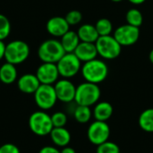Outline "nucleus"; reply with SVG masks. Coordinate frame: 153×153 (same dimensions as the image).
Here are the masks:
<instances>
[{
    "label": "nucleus",
    "mask_w": 153,
    "mask_h": 153,
    "mask_svg": "<svg viewBox=\"0 0 153 153\" xmlns=\"http://www.w3.org/2000/svg\"><path fill=\"white\" fill-rule=\"evenodd\" d=\"M81 72L85 82L99 84L107 79L108 75V66L103 60L95 58L85 62L82 65Z\"/></svg>",
    "instance_id": "1"
},
{
    "label": "nucleus",
    "mask_w": 153,
    "mask_h": 153,
    "mask_svg": "<svg viewBox=\"0 0 153 153\" xmlns=\"http://www.w3.org/2000/svg\"><path fill=\"white\" fill-rule=\"evenodd\" d=\"M101 91L98 84L82 82L76 87L74 102L80 106L91 107L99 102Z\"/></svg>",
    "instance_id": "2"
},
{
    "label": "nucleus",
    "mask_w": 153,
    "mask_h": 153,
    "mask_svg": "<svg viewBox=\"0 0 153 153\" xmlns=\"http://www.w3.org/2000/svg\"><path fill=\"white\" fill-rule=\"evenodd\" d=\"M65 54L62 44L57 39H47L40 44L38 49V56L43 63L56 64Z\"/></svg>",
    "instance_id": "3"
},
{
    "label": "nucleus",
    "mask_w": 153,
    "mask_h": 153,
    "mask_svg": "<svg viewBox=\"0 0 153 153\" xmlns=\"http://www.w3.org/2000/svg\"><path fill=\"white\" fill-rule=\"evenodd\" d=\"M29 127L30 131L38 136L49 135L54 128L51 116L44 110L35 111L29 117Z\"/></svg>",
    "instance_id": "4"
},
{
    "label": "nucleus",
    "mask_w": 153,
    "mask_h": 153,
    "mask_svg": "<svg viewBox=\"0 0 153 153\" xmlns=\"http://www.w3.org/2000/svg\"><path fill=\"white\" fill-rule=\"evenodd\" d=\"M98 55L104 59L113 60L117 58L122 50V46L114 36H100L95 42Z\"/></svg>",
    "instance_id": "5"
},
{
    "label": "nucleus",
    "mask_w": 153,
    "mask_h": 153,
    "mask_svg": "<svg viewBox=\"0 0 153 153\" xmlns=\"http://www.w3.org/2000/svg\"><path fill=\"white\" fill-rule=\"evenodd\" d=\"M30 56V47L22 40H13L6 44L4 59L13 65L23 63Z\"/></svg>",
    "instance_id": "6"
},
{
    "label": "nucleus",
    "mask_w": 153,
    "mask_h": 153,
    "mask_svg": "<svg viewBox=\"0 0 153 153\" xmlns=\"http://www.w3.org/2000/svg\"><path fill=\"white\" fill-rule=\"evenodd\" d=\"M59 75L63 78L69 79L75 76L82 68V62L74 53H65L63 57L56 63Z\"/></svg>",
    "instance_id": "7"
},
{
    "label": "nucleus",
    "mask_w": 153,
    "mask_h": 153,
    "mask_svg": "<svg viewBox=\"0 0 153 153\" xmlns=\"http://www.w3.org/2000/svg\"><path fill=\"white\" fill-rule=\"evenodd\" d=\"M34 100L35 103L41 110L51 109L57 101L54 85L40 84L34 93Z\"/></svg>",
    "instance_id": "8"
},
{
    "label": "nucleus",
    "mask_w": 153,
    "mask_h": 153,
    "mask_svg": "<svg viewBox=\"0 0 153 153\" xmlns=\"http://www.w3.org/2000/svg\"><path fill=\"white\" fill-rule=\"evenodd\" d=\"M87 137L91 143L98 146L108 141L110 137V127L107 122L95 120L88 127Z\"/></svg>",
    "instance_id": "9"
},
{
    "label": "nucleus",
    "mask_w": 153,
    "mask_h": 153,
    "mask_svg": "<svg viewBox=\"0 0 153 153\" xmlns=\"http://www.w3.org/2000/svg\"><path fill=\"white\" fill-rule=\"evenodd\" d=\"M114 37L122 47H129L138 41L140 38V29L126 23L116 29Z\"/></svg>",
    "instance_id": "10"
},
{
    "label": "nucleus",
    "mask_w": 153,
    "mask_h": 153,
    "mask_svg": "<svg viewBox=\"0 0 153 153\" xmlns=\"http://www.w3.org/2000/svg\"><path fill=\"white\" fill-rule=\"evenodd\" d=\"M57 100L68 104L74 101L76 86L68 79L58 80L54 85Z\"/></svg>",
    "instance_id": "11"
},
{
    "label": "nucleus",
    "mask_w": 153,
    "mask_h": 153,
    "mask_svg": "<svg viewBox=\"0 0 153 153\" xmlns=\"http://www.w3.org/2000/svg\"><path fill=\"white\" fill-rule=\"evenodd\" d=\"M36 76L41 84L53 85L58 81V77L60 75L56 64L42 63L37 69Z\"/></svg>",
    "instance_id": "12"
},
{
    "label": "nucleus",
    "mask_w": 153,
    "mask_h": 153,
    "mask_svg": "<svg viewBox=\"0 0 153 153\" xmlns=\"http://www.w3.org/2000/svg\"><path fill=\"white\" fill-rule=\"evenodd\" d=\"M69 28L70 25L66 22L65 18L61 16H54L50 18L46 24L48 32L54 37L61 38L69 30Z\"/></svg>",
    "instance_id": "13"
},
{
    "label": "nucleus",
    "mask_w": 153,
    "mask_h": 153,
    "mask_svg": "<svg viewBox=\"0 0 153 153\" xmlns=\"http://www.w3.org/2000/svg\"><path fill=\"white\" fill-rule=\"evenodd\" d=\"M40 84L38 77L33 74H25L17 81L18 89L25 94H34Z\"/></svg>",
    "instance_id": "14"
},
{
    "label": "nucleus",
    "mask_w": 153,
    "mask_h": 153,
    "mask_svg": "<svg viewBox=\"0 0 153 153\" xmlns=\"http://www.w3.org/2000/svg\"><path fill=\"white\" fill-rule=\"evenodd\" d=\"M74 53L80 59V61L83 63L95 59L99 56L95 43L82 42V41L79 43Z\"/></svg>",
    "instance_id": "15"
},
{
    "label": "nucleus",
    "mask_w": 153,
    "mask_h": 153,
    "mask_svg": "<svg viewBox=\"0 0 153 153\" xmlns=\"http://www.w3.org/2000/svg\"><path fill=\"white\" fill-rule=\"evenodd\" d=\"M114 112L112 105L108 101H100L94 105L92 116L95 120L107 122L112 117Z\"/></svg>",
    "instance_id": "16"
},
{
    "label": "nucleus",
    "mask_w": 153,
    "mask_h": 153,
    "mask_svg": "<svg viewBox=\"0 0 153 153\" xmlns=\"http://www.w3.org/2000/svg\"><path fill=\"white\" fill-rule=\"evenodd\" d=\"M52 143L57 147H65L71 142V134L65 127H54L50 133Z\"/></svg>",
    "instance_id": "17"
},
{
    "label": "nucleus",
    "mask_w": 153,
    "mask_h": 153,
    "mask_svg": "<svg viewBox=\"0 0 153 153\" xmlns=\"http://www.w3.org/2000/svg\"><path fill=\"white\" fill-rule=\"evenodd\" d=\"M60 42L65 53H74L81 40L77 32L69 30L65 34L61 37Z\"/></svg>",
    "instance_id": "18"
},
{
    "label": "nucleus",
    "mask_w": 153,
    "mask_h": 153,
    "mask_svg": "<svg viewBox=\"0 0 153 153\" xmlns=\"http://www.w3.org/2000/svg\"><path fill=\"white\" fill-rule=\"evenodd\" d=\"M77 34H78L81 41L90 42V43H95L100 37V35L95 28V25H91V24H88V23L82 25L78 29Z\"/></svg>",
    "instance_id": "19"
},
{
    "label": "nucleus",
    "mask_w": 153,
    "mask_h": 153,
    "mask_svg": "<svg viewBox=\"0 0 153 153\" xmlns=\"http://www.w3.org/2000/svg\"><path fill=\"white\" fill-rule=\"evenodd\" d=\"M17 69L14 65L8 62L0 66V81L4 84H12L17 79Z\"/></svg>",
    "instance_id": "20"
},
{
    "label": "nucleus",
    "mask_w": 153,
    "mask_h": 153,
    "mask_svg": "<svg viewBox=\"0 0 153 153\" xmlns=\"http://www.w3.org/2000/svg\"><path fill=\"white\" fill-rule=\"evenodd\" d=\"M139 126L146 133H153V108L143 110L138 119Z\"/></svg>",
    "instance_id": "21"
},
{
    "label": "nucleus",
    "mask_w": 153,
    "mask_h": 153,
    "mask_svg": "<svg viewBox=\"0 0 153 153\" xmlns=\"http://www.w3.org/2000/svg\"><path fill=\"white\" fill-rule=\"evenodd\" d=\"M73 116H74V119L80 124L88 123L93 117L92 110L91 109V107L80 106V105H76V107L73 112Z\"/></svg>",
    "instance_id": "22"
},
{
    "label": "nucleus",
    "mask_w": 153,
    "mask_h": 153,
    "mask_svg": "<svg viewBox=\"0 0 153 153\" xmlns=\"http://www.w3.org/2000/svg\"><path fill=\"white\" fill-rule=\"evenodd\" d=\"M126 22L134 27H140L143 22V16L142 12L137 8H131L126 14Z\"/></svg>",
    "instance_id": "23"
},
{
    "label": "nucleus",
    "mask_w": 153,
    "mask_h": 153,
    "mask_svg": "<svg viewBox=\"0 0 153 153\" xmlns=\"http://www.w3.org/2000/svg\"><path fill=\"white\" fill-rule=\"evenodd\" d=\"M95 28L100 36H108L113 30V24L110 20L107 18H101L96 22Z\"/></svg>",
    "instance_id": "24"
},
{
    "label": "nucleus",
    "mask_w": 153,
    "mask_h": 153,
    "mask_svg": "<svg viewBox=\"0 0 153 153\" xmlns=\"http://www.w3.org/2000/svg\"><path fill=\"white\" fill-rule=\"evenodd\" d=\"M119 146L110 141H107L97 146L96 153H120Z\"/></svg>",
    "instance_id": "25"
},
{
    "label": "nucleus",
    "mask_w": 153,
    "mask_h": 153,
    "mask_svg": "<svg viewBox=\"0 0 153 153\" xmlns=\"http://www.w3.org/2000/svg\"><path fill=\"white\" fill-rule=\"evenodd\" d=\"M11 31V23L8 18L0 13V40L5 39Z\"/></svg>",
    "instance_id": "26"
},
{
    "label": "nucleus",
    "mask_w": 153,
    "mask_h": 153,
    "mask_svg": "<svg viewBox=\"0 0 153 153\" xmlns=\"http://www.w3.org/2000/svg\"><path fill=\"white\" fill-rule=\"evenodd\" d=\"M51 120L54 127H65L67 123V116L64 112L57 111L51 116Z\"/></svg>",
    "instance_id": "27"
},
{
    "label": "nucleus",
    "mask_w": 153,
    "mask_h": 153,
    "mask_svg": "<svg viewBox=\"0 0 153 153\" xmlns=\"http://www.w3.org/2000/svg\"><path fill=\"white\" fill-rule=\"evenodd\" d=\"M65 20L68 22V24L71 25H77L79 24L82 20V14L78 10H72L68 12L65 15Z\"/></svg>",
    "instance_id": "28"
},
{
    "label": "nucleus",
    "mask_w": 153,
    "mask_h": 153,
    "mask_svg": "<svg viewBox=\"0 0 153 153\" xmlns=\"http://www.w3.org/2000/svg\"><path fill=\"white\" fill-rule=\"evenodd\" d=\"M0 153H21L19 148L13 143H4L0 146Z\"/></svg>",
    "instance_id": "29"
},
{
    "label": "nucleus",
    "mask_w": 153,
    "mask_h": 153,
    "mask_svg": "<svg viewBox=\"0 0 153 153\" xmlns=\"http://www.w3.org/2000/svg\"><path fill=\"white\" fill-rule=\"evenodd\" d=\"M39 153H61L56 147L53 146H45L39 150Z\"/></svg>",
    "instance_id": "30"
},
{
    "label": "nucleus",
    "mask_w": 153,
    "mask_h": 153,
    "mask_svg": "<svg viewBox=\"0 0 153 153\" xmlns=\"http://www.w3.org/2000/svg\"><path fill=\"white\" fill-rule=\"evenodd\" d=\"M5 44L3 40H0V60L4 58V52H5Z\"/></svg>",
    "instance_id": "31"
},
{
    "label": "nucleus",
    "mask_w": 153,
    "mask_h": 153,
    "mask_svg": "<svg viewBox=\"0 0 153 153\" xmlns=\"http://www.w3.org/2000/svg\"><path fill=\"white\" fill-rule=\"evenodd\" d=\"M61 153H76L75 150L72 147H69V146H65L64 147L61 151H60Z\"/></svg>",
    "instance_id": "32"
},
{
    "label": "nucleus",
    "mask_w": 153,
    "mask_h": 153,
    "mask_svg": "<svg viewBox=\"0 0 153 153\" xmlns=\"http://www.w3.org/2000/svg\"><path fill=\"white\" fill-rule=\"evenodd\" d=\"M131 4H136V5H138V4H143L146 0H128Z\"/></svg>",
    "instance_id": "33"
},
{
    "label": "nucleus",
    "mask_w": 153,
    "mask_h": 153,
    "mask_svg": "<svg viewBox=\"0 0 153 153\" xmlns=\"http://www.w3.org/2000/svg\"><path fill=\"white\" fill-rule=\"evenodd\" d=\"M149 59H150L151 63L153 64V48L151 50V52H150V54H149Z\"/></svg>",
    "instance_id": "34"
},
{
    "label": "nucleus",
    "mask_w": 153,
    "mask_h": 153,
    "mask_svg": "<svg viewBox=\"0 0 153 153\" xmlns=\"http://www.w3.org/2000/svg\"><path fill=\"white\" fill-rule=\"evenodd\" d=\"M110 1L115 2V3H120V2H122V1H124V0H110Z\"/></svg>",
    "instance_id": "35"
},
{
    "label": "nucleus",
    "mask_w": 153,
    "mask_h": 153,
    "mask_svg": "<svg viewBox=\"0 0 153 153\" xmlns=\"http://www.w3.org/2000/svg\"><path fill=\"white\" fill-rule=\"evenodd\" d=\"M120 153H123V152H120Z\"/></svg>",
    "instance_id": "36"
}]
</instances>
